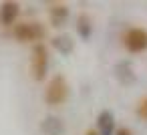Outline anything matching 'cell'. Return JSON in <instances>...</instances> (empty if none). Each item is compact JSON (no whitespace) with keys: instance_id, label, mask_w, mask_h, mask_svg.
Segmentation results:
<instances>
[{"instance_id":"cell-6","label":"cell","mask_w":147,"mask_h":135,"mask_svg":"<svg viewBox=\"0 0 147 135\" xmlns=\"http://www.w3.org/2000/svg\"><path fill=\"white\" fill-rule=\"evenodd\" d=\"M113 75H115V79H117L121 85H131V83H135V71H133V67H131L129 61L117 63L115 69H113Z\"/></svg>"},{"instance_id":"cell-7","label":"cell","mask_w":147,"mask_h":135,"mask_svg":"<svg viewBox=\"0 0 147 135\" xmlns=\"http://www.w3.org/2000/svg\"><path fill=\"white\" fill-rule=\"evenodd\" d=\"M69 14H71V10H69L67 4H53V6L49 8V20H51V24H53L55 28L65 26Z\"/></svg>"},{"instance_id":"cell-13","label":"cell","mask_w":147,"mask_h":135,"mask_svg":"<svg viewBox=\"0 0 147 135\" xmlns=\"http://www.w3.org/2000/svg\"><path fill=\"white\" fill-rule=\"evenodd\" d=\"M115 135H133V131L129 127H117L115 129Z\"/></svg>"},{"instance_id":"cell-14","label":"cell","mask_w":147,"mask_h":135,"mask_svg":"<svg viewBox=\"0 0 147 135\" xmlns=\"http://www.w3.org/2000/svg\"><path fill=\"white\" fill-rule=\"evenodd\" d=\"M85 135H99V131H97V129H87Z\"/></svg>"},{"instance_id":"cell-12","label":"cell","mask_w":147,"mask_h":135,"mask_svg":"<svg viewBox=\"0 0 147 135\" xmlns=\"http://www.w3.org/2000/svg\"><path fill=\"white\" fill-rule=\"evenodd\" d=\"M137 117L143 119V121H147V95L137 103Z\"/></svg>"},{"instance_id":"cell-1","label":"cell","mask_w":147,"mask_h":135,"mask_svg":"<svg viewBox=\"0 0 147 135\" xmlns=\"http://www.w3.org/2000/svg\"><path fill=\"white\" fill-rule=\"evenodd\" d=\"M69 99V81L65 79V75H55L51 77V81L47 83L45 89V101L51 107H59Z\"/></svg>"},{"instance_id":"cell-3","label":"cell","mask_w":147,"mask_h":135,"mask_svg":"<svg viewBox=\"0 0 147 135\" xmlns=\"http://www.w3.org/2000/svg\"><path fill=\"white\" fill-rule=\"evenodd\" d=\"M47 71H49V49L38 43L32 47V55H30V75L34 81H45L47 79Z\"/></svg>"},{"instance_id":"cell-2","label":"cell","mask_w":147,"mask_h":135,"mask_svg":"<svg viewBox=\"0 0 147 135\" xmlns=\"http://www.w3.org/2000/svg\"><path fill=\"white\" fill-rule=\"evenodd\" d=\"M45 34H47V30L40 22H18V24L12 26V36L20 43L38 45V41H42Z\"/></svg>"},{"instance_id":"cell-5","label":"cell","mask_w":147,"mask_h":135,"mask_svg":"<svg viewBox=\"0 0 147 135\" xmlns=\"http://www.w3.org/2000/svg\"><path fill=\"white\" fill-rule=\"evenodd\" d=\"M18 14H20L18 2H10V0L8 2H2V6H0V22L4 26H12L16 22Z\"/></svg>"},{"instance_id":"cell-11","label":"cell","mask_w":147,"mask_h":135,"mask_svg":"<svg viewBox=\"0 0 147 135\" xmlns=\"http://www.w3.org/2000/svg\"><path fill=\"white\" fill-rule=\"evenodd\" d=\"M77 32H79L81 38H85V41L91 36L93 24H91V18H89L87 14H79V18H77Z\"/></svg>"},{"instance_id":"cell-8","label":"cell","mask_w":147,"mask_h":135,"mask_svg":"<svg viewBox=\"0 0 147 135\" xmlns=\"http://www.w3.org/2000/svg\"><path fill=\"white\" fill-rule=\"evenodd\" d=\"M51 45H53L55 51H59L65 57H69V55L75 53V41L69 34H57V36H53L51 38Z\"/></svg>"},{"instance_id":"cell-4","label":"cell","mask_w":147,"mask_h":135,"mask_svg":"<svg viewBox=\"0 0 147 135\" xmlns=\"http://www.w3.org/2000/svg\"><path fill=\"white\" fill-rule=\"evenodd\" d=\"M123 47L131 55H139L147 51V30L139 26H131L123 32Z\"/></svg>"},{"instance_id":"cell-9","label":"cell","mask_w":147,"mask_h":135,"mask_svg":"<svg viewBox=\"0 0 147 135\" xmlns=\"http://www.w3.org/2000/svg\"><path fill=\"white\" fill-rule=\"evenodd\" d=\"M40 131H42L45 135H63V133H65V123H63L59 117L49 115V117L42 119V123H40Z\"/></svg>"},{"instance_id":"cell-10","label":"cell","mask_w":147,"mask_h":135,"mask_svg":"<svg viewBox=\"0 0 147 135\" xmlns=\"http://www.w3.org/2000/svg\"><path fill=\"white\" fill-rule=\"evenodd\" d=\"M97 131L99 135H113L115 131V117L111 111H101L97 117Z\"/></svg>"}]
</instances>
